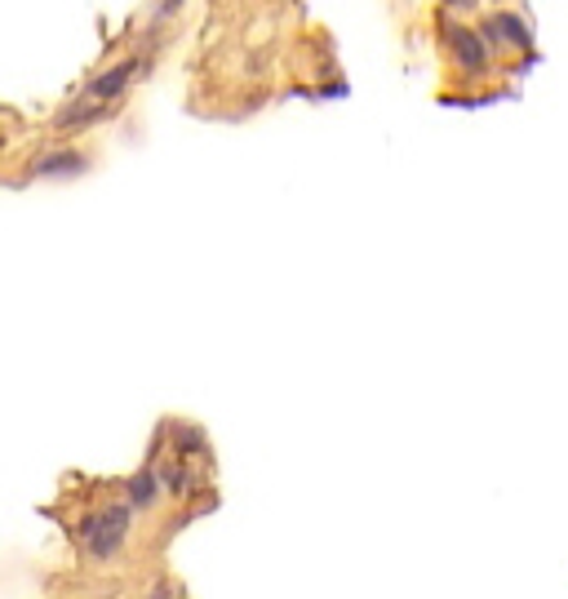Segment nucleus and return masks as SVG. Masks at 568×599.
<instances>
[{"mask_svg":"<svg viewBox=\"0 0 568 599\" xmlns=\"http://www.w3.org/2000/svg\"><path fill=\"white\" fill-rule=\"evenodd\" d=\"M475 28L484 32V41L493 45V54L497 59H528L533 54V23L519 14V10H511V6H497V10H484L480 19H475Z\"/></svg>","mask_w":568,"mask_h":599,"instance_id":"nucleus-4","label":"nucleus"},{"mask_svg":"<svg viewBox=\"0 0 568 599\" xmlns=\"http://www.w3.org/2000/svg\"><path fill=\"white\" fill-rule=\"evenodd\" d=\"M444 10H453V14H466V19H480L484 14V0H440Z\"/></svg>","mask_w":568,"mask_h":599,"instance_id":"nucleus-8","label":"nucleus"},{"mask_svg":"<svg viewBox=\"0 0 568 599\" xmlns=\"http://www.w3.org/2000/svg\"><path fill=\"white\" fill-rule=\"evenodd\" d=\"M138 519H143V515H138V511L116 493V484H112V493H107L103 502L81 506V511H76V519H72L67 528H72V537H76V546H81L85 564H94V568H112V564H120V559L129 555Z\"/></svg>","mask_w":568,"mask_h":599,"instance_id":"nucleus-2","label":"nucleus"},{"mask_svg":"<svg viewBox=\"0 0 568 599\" xmlns=\"http://www.w3.org/2000/svg\"><path fill=\"white\" fill-rule=\"evenodd\" d=\"M90 165V156L81 147H59V151H45L32 160V174L36 178H67V174H81Z\"/></svg>","mask_w":568,"mask_h":599,"instance_id":"nucleus-6","label":"nucleus"},{"mask_svg":"<svg viewBox=\"0 0 568 599\" xmlns=\"http://www.w3.org/2000/svg\"><path fill=\"white\" fill-rule=\"evenodd\" d=\"M182 6H187V0H156V14H151V23H147V36H160V32L178 19Z\"/></svg>","mask_w":568,"mask_h":599,"instance_id":"nucleus-7","label":"nucleus"},{"mask_svg":"<svg viewBox=\"0 0 568 599\" xmlns=\"http://www.w3.org/2000/svg\"><path fill=\"white\" fill-rule=\"evenodd\" d=\"M151 54H156V45H143V50H134V54L107 63L103 72H94V76L85 81V90H81L72 103H63V112L54 116V134H81V129H90V125L116 116V112L125 107V94L134 90V81L147 72Z\"/></svg>","mask_w":568,"mask_h":599,"instance_id":"nucleus-1","label":"nucleus"},{"mask_svg":"<svg viewBox=\"0 0 568 599\" xmlns=\"http://www.w3.org/2000/svg\"><path fill=\"white\" fill-rule=\"evenodd\" d=\"M116 493L143 515V519H151V515H160L165 506H169V493H165V484H160V475H156V466H151V458L138 466V471H129L125 480H116Z\"/></svg>","mask_w":568,"mask_h":599,"instance_id":"nucleus-5","label":"nucleus"},{"mask_svg":"<svg viewBox=\"0 0 568 599\" xmlns=\"http://www.w3.org/2000/svg\"><path fill=\"white\" fill-rule=\"evenodd\" d=\"M435 41H440L444 63L462 76V85H484L497 76V54L466 14H453L440 6L435 10Z\"/></svg>","mask_w":568,"mask_h":599,"instance_id":"nucleus-3","label":"nucleus"}]
</instances>
